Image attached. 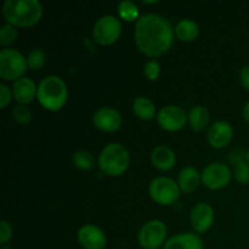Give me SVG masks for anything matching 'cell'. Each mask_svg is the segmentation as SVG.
Wrapping results in <instances>:
<instances>
[{"label": "cell", "mask_w": 249, "mask_h": 249, "mask_svg": "<svg viewBox=\"0 0 249 249\" xmlns=\"http://www.w3.org/2000/svg\"><path fill=\"white\" fill-rule=\"evenodd\" d=\"M14 119L19 124H28L32 119V112L26 105H18L12 111Z\"/></svg>", "instance_id": "cell-27"}, {"label": "cell", "mask_w": 249, "mask_h": 249, "mask_svg": "<svg viewBox=\"0 0 249 249\" xmlns=\"http://www.w3.org/2000/svg\"><path fill=\"white\" fill-rule=\"evenodd\" d=\"M73 163L80 170H90L95 164L92 155L88 151H78L73 155Z\"/></svg>", "instance_id": "cell-22"}, {"label": "cell", "mask_w": 249, "mask_h": 249, "mask_svg": "<svg viewBox=\"0 0 249 249\" xmlns=\"http://www.w3.org/2000/svg\"><path fill=\"white\" fill-rule=\"evenodd\" d=\"M174 29L165 17L148 14L139 17L135 24V41L139 50L146 56L157 57L173 45Z\"/></svg>", "instance_id": "cell-1"}, {"label": "cell", "mask_w": 249, "mask_h": 249, "mask_svg": "<svg viewBox=\"0 0 249 249\" xmlns=\"http://www.w3.org/2000/svg\"><path fill=\"white\" fill-rule=\"evenodd\" d=\"M68 91L65 82L57 75L44 78L38 87L36 99L39 104L49 111H60L67 101Z\"/></svg>", "instance_id": "cell-3"}, {"label": "cell", "mask_w": 249, "mask_h": 249, "mask_svg": "<svg viewBox=\"0 0 249 249\" xmlns=\"http://www.w3.org/2000/svg\"><path fill=\"white\" fill-rule=\"evenodd\" d=\"M118 12L119 16L123 19H125V21H134L139 16L138 6L133 1H128V0L119 2Z\"/></svg>", "instance_id": "cell-24"}, {"label": "cell", "mask_w": 249, "mask_h": 249, "mask_svg": "<svg viewBox=\"0 0 249 249\" xmlns=\"http://www.w3.org/2000/svg\"><path fill=\"white\" fill-rule=\"evenodd\" d=\"M129 160V152L123 145L109 143L100 153L99 165L105 174L109 177H118L128 169Z\"/></svg>", "instance_id": "cell-4"}, {"label": "cell", "mask_w": 249, "mask_h": 249, "mask_svg": "<svg viewBox=\"0 0 249 249\" xmlns=\"http://www.w3.org/2000/svg\"><path fill=\"white\" fill-rule=\"evenodd\" d=\"M12 236V228L7 221L2 220L0 223V243L5 245Z\"/></svg>", "instance_id": "cell-29"}, {"label": "cell", "mask_w": 249, "mask_h": 249, "mask_svg": "<svg viewBox=\"0 0 249 249\" xmlns=\"http://www.w3.org/2000/svg\"><path fill=\"white\" fill-rule=\"evenodd\" d=\"M204 186L211 190H220L228 186L231 181V170L224 163H211L203 169L201 174Z\"/></svg>", "instance_id": "cell-9"}, {"label": "cell", "mask_w": 249, "mask_h": 249, "mask_svg": "<svg viewBox=\"0 0 249 249\" xmlns=\"http://www.w3.org/2000/svg\"><path fill=\"white\" fill-rule=\"evenodd\" d=\"M27 58L15 49H4L0 53V77L4 80H18L26 73Z\"/></svg>", "instance_id": "cell-5"}, {"label": "cell", "mask_w": 249, "mask_h": 249, "mask_svg": "<svg viewBox=\"0 0 249 249\" xmlns=\"http://www.w3.org/2000/svg\"><path fill=\"white\" fill-rule=\"evenodd\" d=\"M2 15L12 26L31 27L41 18L43 6L38 0H6Z\"/></svg>", "instance_id": "cell-2"}, {"label": "cell", "mask_w": 249, "mask_h": 249, "mask_svg": "<svg viewBox=\"0 0 249 249\" xmlns=\"http://www.w3.org/2000/svg\"><path fill=\"white\" fill-rule=\"evenodd\" d=\"M240 80L242 83L243 88H246L249 91V65L243 66L242 70H241Z\"/></svg>", "instance_id": "cell-31"}, {"label": "cell", "mask_w": 249, "mask_h": 249, "mask_svg": "<svg viewBox=\"0 0 249 249\" xmlns=\"http://www.w3.org/2000/svg\"><path fill=\"white\" fill-rule=\"evenodd\" d=\"M243 117H245L246 121L249 123V101L245 105V108H243Z\"/></svg>", "instance_id": "cell-32"}, {"label": "cell", "mask_w": 249, "mask_h": 249, "mask_svg": "<svg viewBox=\"0 0 249 249\" xmlns=\"http://www.w3.org/2000/svg\"><path fill=\"white\" fill-rule=\"evenodd\" d=\"M143 72L150 80H157L160 73V65L156 60L148 61L145 65Z\"/></svg>", "instance_id": "cell-28"}, {"label": "cell", "mask_w": 249, "mask_h": 249, "mask_svg": "<svg viewBox=\"0 0 249 249\" xmlns=\"http://www.w3.org/2000/svg\"><path fill=\"white\" fill-rule=\"evenodd\" d=\"M92 121L97 129L112 133L121 128L122 117L121 113L112 107H101L94 113Z\"/></svg>", "instance_id": "cell-11"}, {"label": "cell", "mask_w": 249, "mask_h": 249, "mask_svg": "<svg viewBox=\"0 0 249 249\" xmlns=\"http://www.w3.org/2000/svg\"><path fill=\"white\" fill-rule=\"evenodd\" d=\"M0 91H1V97H0V100H1V108H5L10 104V101H11L12 92L10 91L9 88L5 84H0Z\"/></svg>", "instance_id": "cell-30"}, {"label": "cell", "mask_w": 249, "mask_h": 249, "mask_svg": "<svg viewBox=\"0 0 249 249\" xmlns=\"http://www.w3.org/2000/svg\"><path fill=\"white\" fill-rule=\"evenodd\" d=\"M150 195L156 203L169 206L179 198L180 187L169 178H156L150 184Z\"/></svg>", "instance_id": "cell-6"}, {"label": "cell", "mask_w": 249, "mask_h": 249, "mask_svg": "<svg viewBox=\"0 0 249 249\" xmlns=\"http://www.w3.org/2000/svg\"><path fill=\"white\" fill-rule=\"evenodd\" d=\"M122 33V24L112 15H106L97 19L94 26V39L101 45H111L118 40Z\"/></svg>", "instance_id": "cell-7"}, {"label": "cell", "mask_w": 249, "mask_h": 249, "mask_svg": "<svg viewBox=\"0 0 249 249\" xmlns=\"http://www.w3.org/2000/svg\"><path fill=\"white\" fill-rule=\"evenodd\" d=\"M164 249H203V241L197 233H179L165 242Z\"/></svg>", "instance_id": "cell-16"}, {"label": "cell", "mask_w": 249, "mask_h": 249, "mask_svg": "<svg viewBox=\"0 0 249 249\" xmlns=\"http://www.w3.org/2000/svg\"><path fill=\"white\" fill-rule=\"evenodd\" d=\"M27 65L29 70H40L46 63V53L40 49H33L27 56Z\"/></svg>", "instance_id": "cell-23"}, {"label": "cell", "mask_w": 249, "mask_h": 249, "mask_svg": "<svg viewBox=\"0 0 249 249\" xmlns=\"http://www.w3.org/2000/svg\"><path fill=\"white\" fill-rule=\"evenodd\" d=\"M232 126L225 121H218L214 123L208 131V141L214 148L226 147L232 141Z\"/></svg>", "instance_id": "cell-13"}, {"label": "cell", "mask_w": 249, "mask_h": 249, "mask_svg": "<svg viewBox=\"0 0 249 249\" xmlns=\"http://www.w3.org/2000/svg\"><path fill=\"white\" fill-rule=\"evenodd\" d=\"M167 237V226L160 220L146 223L139 232V243L143 249H158Z\"/></svg>", "instance_id": "cell-8"}, {"label": "cell", "mask_w": 249, "mask_h": 249, "mask_svg": "<svg viewBox=\"0 0 249 249\" xmlns=\"http://www.w3.org/2000/svg\"><path fill=\"white\" fill-rule=\"evenodd\" d=\"M190 126L195 131H202L209 123V113L203 106H195L187 116Z\"/></svg>", "instance_id": "cell-20"}, {"label": "cell", "mask_w": 249, "mask_h": 249, "mask_svg": "<svg viewBox=\"0 0 249 249\" xmlns=\"http://www.w3.org/2000/svg\"><path fill=\"white\" fill-rule=\"evenodd\" d=\"M36 92L38 88L36 83L26 77L19 78L12 87V95L19 105H27L33 101L34 97H36Z\"/></svg>", "instance_id": "cell-15"}, {"label": "cell", "mask_w": 249, "mask_h": 249, "mask_svg": "<svg viewBox=\"0 0 249 249\" xmlns=\"http://www.w3.org/2000/svg\"><path fill=\"white\" fill-rule=\"evenodd\" d=\"M151 162L157 169L162 172L173 169L177 163V156L167 146H158L151 153Z\"/></svg>", "instance_id": "cell-17"}, {"label": "cell", "mask_w": 249, "mask_h": 249, "mask_svg": "<svg viewBox=\"0 0 249 249\" xmlns=\"http://www.w3.org/2000/svg\"><path fill=\"white\" fill-rule=\"evenodd\" d=\"M133 109L134 113L143 121H150L156 114L155 104L145 96H139L134 100Z\"/></svg>", "instance_id": "cell-21"}, {"label": "cell", "mask_w": 249, "mask_h": 249, "mask_svg": "<svg viewBox=\"0 0 249 249\" xmlns=\"http://www.w3.org/2000/svg\"><path fill=\"white\" fill-rule=\"evenodd\" d=\"M201 181V174L194 167L182 168L181 172L179 173V177H178V185H179L180 190L185 194L194 192L198 187Z\"/></svg>", "instance_id": "cell-18"}, {"label": "cell", "mask_w": 249, "mask_h": 249, "mask_svg": "<svg viewBox=\"0 0 249 249\" xmlns=\"http://www.w3.org/2000/svg\"><path fill=\"white\" fill-rule=\"evenodd\" d=\"M17 39L16 27L10 23H5L0 27V44L4 46L11 45Z\"/></svg>", "instance_id": "cell-25"}, {"label": "cell", "mask_w": 249, "mask_h": 249, "mask_svg": "<svg viewBox=\"0 0 249 249\" xmlns=\"http://www.w3.org/2000/svg\"><path fill=\"white\" fill-rule=\"evenodd\" d=\"M235 179L240 184L249 182V163L245 160H240L235 164Z\"/></svg>", "instance_id": "cell-26"}, {"label": "cell", "mask_w": 249, "mask_h": 249, "mask_svg": "<svg viewBox=\"0 0 249 249\" xmlns=\"http://www.w3.org/2000/svg\"><path fill=\"white\" fill-rule=\"evenodd\" d=\"M143 2H145V4H156L157 1H147V0H143Z\"/></svg>", "instance_id": "cell-33"}, {"label": "cell", "mask_w": 249, "mask_h": 249, "mask_svg": "<svg viewBox=\"0 0 249 249\" xmlns=\"http://www.w3.org/2000/svg\"><path fill=\"white\" fill-rule=\"evenodd\" d=\"M78 241L85 249H105L107 245L106 235L95 225H84L78 231Z\"/></svg>", "instance_id": "cell-12"}, {"label": "cell", "mask_w": 249, "mask_h": 249, "mask_svg": "<svg viewBox=\"0 0 249 249\" xmlns=\"http://www.w3.org/2000/svg\"><path fill=\"white\" fill-rule=\"evenodd\" d=\"M246 158H247V162L249 163V148H248V152H247V155H246Z\"/></svg>", "instance_id": "cell-34"}, {"label": "cell", "mask_w": 249, "mask_h": 249, "mask_svg": "<svg viewBox=\"0 0 249 249\" xmlns=\"http://www.w3.org/2000/svg\"><path fill=\"white\" fill-rule=\"evenodd\" d=\"M214 221V211L208 203H198L191 212V224L195 231L204 233Z\"/></svg>", "instance_id": "cell-14"}, {"label": "cell", "mask_w": 249, "mask_h": 249, "mask_svg": "<svg viewBox=\"0 0 249 249\" xmlns=\"http://www.w3.org/2000/svg\"><path fill=\"white\" fill-rule=\"evenodd\" d=\"M199 27L192 19H181L175 27V36L182 41H192L198 36Z\"/></svg>", "instance_id": "cell-19"}, {"label": "cell", "mask_w": 249, "mask_h": 249, "mask_svg": "<svg viewBox=\"0 0 249 249\" xmlns=\"http://www.w3.org/2000/svg\"><path fill=\"white\" fill-rule=\"evenodd\" d=\"M1 249H12V248L9 247V246H2Z\"/></svg>", "instance_id": "cell-35"}, {"label": "cell", "mask_w": 249, "mask_h": 249, "mask_svg": "<svg viewBox=\"0 0 249 249\" xmlns=\"http://www.w3.org/2000/svg\"><path fill=\"white\" fill-rule=\"evenodd\" d=\"M157 121L160 128L164 130L178 131L185 126L187 116L181 107L175 106V105H168L158 112Z\"/></svg>", "instance_id": "cell-10"}]
</instances>
